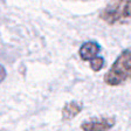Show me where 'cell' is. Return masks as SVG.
<instances>
[{"mask_svg": "<svg viewBox=\"0 0 131 131\" xmlns=\"http://www.w3.org/2000/svg\"><path fill=\"white\" fill-rule=\"evenodd\" d=\"M84 105L83 103L80 101H69L63 105L62 110H61V117H62L63 121L68 122V121H71L74 118L79 116L81 114V111L83 110Z\"/></svg>", "mask_w": 131, "mask_h": 131, "instance_id": "cell-5", "label": "cell"}, {"mask_svg": "<svg viewBox=\"0 0 131 131\" xmlns=\"http://www.w3.org/2000/svg\"><path fill=\"white\" fill-rule=\"evenodd\" d=\"M100 19L110 26L131 24V0H110L101 9Z\"/></svg>", "mask_w": 131, "mask_h": 131, "instance_id": "cell-2", "label": "cell"}, {"mask_svg": "<svg viewBox=\"0 0 131 131\" xmlns=\"http://www.w3.org/2000/svg\"><path fill=\"white\" fill-rule=\"evenodd\" d=\"M104 63H105V61H104V59L102 56H97L96 59H94L93 61H90L89 62V66H90V69L94 71H100L102 70V68L104 67Z\"/></svg>", "mask_w": 131, "mask_h": 131, "instance_id": "cell-6", "label": "cell"}, {"mask_svg": "<svg viewBox=\"0 0 131 131\" xmlns=\"http://www.w3.org/2000/svg\"><path fill=\"white\" fill-rule=\"evenodd\" d=\"M103 81L109 87H119L131 81V47L118 55L104 74Z\"/></svg>", "mask_w": 131, "mask_h": 131, "instance_id": "cell-1", "label": "cell"}, {"mask_svg": "<svg viewBox=\"0 0 131 131\" xmlns=\"http://www.w3.org/2000/svg\"><path fill=\"white\" fill-rule=\"evenodd\" d=\"M6 77H7V70H6L5 67L0 63V83L5 81Z\"/></svg>", "mask_w": 131, "mask_h": 131, "instance_id": "cell-7", "label": "cell"}, {"mask_svg": "<svg viewBox=\"0 0 131 131\" xmlns=\"http://www.w3.org/2000/svg\"><path fill=\"white\" fill-rule=\"evenodd\" d=\"M115 125V116H95L83 121L80 125V129L82 131H110Z\"/></svg>", "mask_w": 131, "mask_h": 131, "instance_id": "cell-3", "label": "cell"}, {"mask_svg": "<svg viewBox=\"0 0 131 131\" xmlns=\"http://www.w3.org/2000/svg\"><path fill=\"white\" fill-rule=\"evenodd\" d=\"M101 45L96 41H87L82 43L79 49V56L82 61L90 62L97 56H100L101 53Z\"/></svg>", "mask_w": 131, "mask_h": 131, "instance_id": "cell-4", "label": "cell"}]
</instances>
